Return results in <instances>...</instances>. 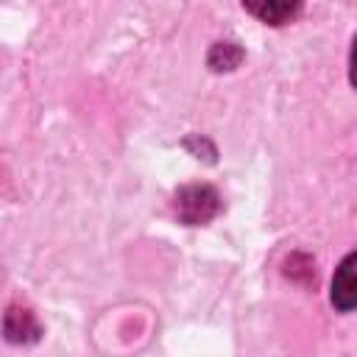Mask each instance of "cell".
<instances>
[{
  "mask_svg": "<svg viewBox=\"0 0 357 357\" xmlns=\"http://www.w3.org/2000/svg\"><path fill=\"white\" fill-rule=\"evenodd\" d=\"M17 315H20V310H14V307H11L8 315H6V335H8V340H14V343H17V337L25 340V335H17V329H14V318H17ZM25 324H36L31 312H25L22 321H20V329H22V332H25Z\"/></svg>",
  "mask_w": 357,
  "mask_h": 357,
  "instance_id": "cell-5",
  "label": "cell"
},
{
  "mask_svg": "<svg viewBox=\"0 0 357 357\" xmlns=\"http://www.w3.org/2000/svg\"><path fill=\"white\" fill-rule=\"evenodd\" d=\"M329 298H332V304L340 312L357 310V251H351L349 257H343V262L335 268Z\"/></svg>",
  "mask_w": 357,
  "mask_h": 357,
  "instance_id": "cell-2",
  "label": "cell"
},
{
  "mask_svg": "<svg viewBox=\"0 0 357 357\" xmlns=\"http://www.w3.org/2000/svg\"><path fill=\"white\" fill-rule=\"evenodd\" d=\"M349 81L357 86V36L351 42V53H349Z\"/></svg>",
  "mask_w": 357,
  "mask_h": 357,
  "instance_id": "cell-6",
  "label": "cell"
},
{
  "mask_svg": "<svg viewBox=\"0 0 357 357\" xmlns=\"http://www.w3.org/2000/svg\"><path fill=\"white\" fill-rule=\"evenodd\" d=\"M173 209H176V215H178L181 223L198 226V223L212 220L220 212V195L209 184H187V187H181L176 192Z\"/></svg>",
  "mask_w": 357,
  "mask_h": 357,
  "instance_id": "cell-1",
  "label": "cell"
},
{
  "mask_svg": "<svg viewBox=\"0 0 357 357\" xmlns=\"http://www.w3.org/2000/svg\"><path fill=\"white\" fill-rule=\"evenodd\" d=\"M243 8L251 11L254 17H259L262 22L282 25L301 11V3H243Z\"/></svg>",
  "mask_w": 357,
  "mask_h": 357,
  "instance_id": "cell-3",
  "label": "cell"
},
{
  "mask_svg": "<svg viewBox=\"0 0 357 357\" xmlns=\"http://www.w3.org/2000/svg\"><path fill=\"white\" fill-rule=\"evenodd\" d=\"M240 59H243V50L234 45V42H218L215 47H212V53H209V64H212V70H234L237 64H240Z\"/></svg>",
  "mask_w": 357,
  "mask_h": 357,
  "instance_id": "cell-4",
  "label": "cell"
}]
</instances>
